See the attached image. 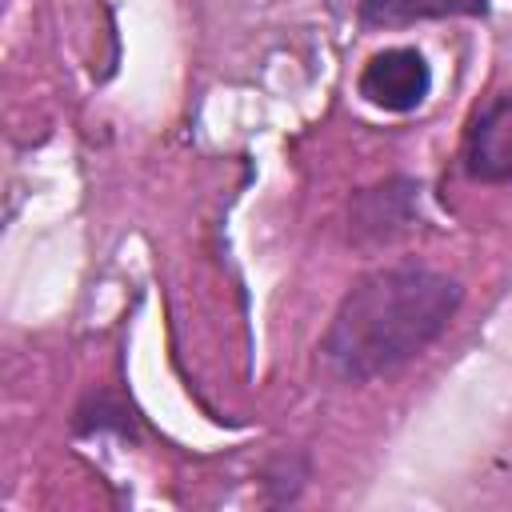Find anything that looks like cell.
<instances>
[{"label":"cell","mask_w":512,"mask_h":512,"mask_svg":"<svg viewBox=\"0 0 512 512\" xmlns=\"http://www.w3.org/2000/svg\"><path fill=\"white\" fill-rule=\"evenodd\" d=\"M416 192H420V184L408 176H392L376 188H364L352 200V244L380 248V244H392L404 232H412L420 224Z\"/></svg>","instance_id":"obj_3"},{"label":"cell","mask_w":512,"mask_h":512,"mask_svg":"<svg viewBox=\"0 0 512 512\" xmlns=\"http://www.w3.org/2000/svg\"><path fill=\"white\" fill-rule=\"evenodd\" d=\"M356 92L380 112L408 116L428 100L432 68L424 60V52H416V48H384L364 64Z\"/></svg>","instance_id":"obj_2"},{"label":"cell","mask_w":512,"mask_h":512,"mask_svg":"<svg viewBox=\"0 0 512 512\" xmlns=\"http://www.w3.org/2000/svg\"><path fill=\"white\" fill-rule=\"evenodd\" d=\"M464 304L456 276L424 264H388L360 276L320 336V364L344 384H368L416 360Z\"/></svg>","instance_id":"obj_1"},{"label":"cell","mask_w":512,"mask_h":512,"mask_svg":"<svg viewBox=\"0 0 512 512\" xmlns=\"http://www.w3.org/2000/svg\"><path fill=\"white\" fill-rule=\"evenodd\" d=\"M492 0H360L356 16L368 32L384 28H408L420 20H452V16H488Z\"/></svg>","instance_id":"obj_5"},{"label":"cell","mask_w":512,"mask_h":512,"mask_svg":"<svg viewBox=\"0 0 512 512\" xmlns=\"http://www.w3.org/2000/svg\"><path fill=\"white\" fill-rule=\"evenodd\" d=\"M76 432H80V436L116 432V436H124V440H136V416H132L124 404H116L108 392H96V396H88V400L80 404V412H76Z\"/></svg>","instance_id":"obj_6"},{"label":"cell","mask_w":512,"mask_h":512,"mask_svg":"<svg viewBox=\"0 0 512 512\" xmlns=\"http://www.w3.org/2000/svg\"><path fill=\"white\" fill-rule=\"evenodd\" d=\"M464 168L480 184L512 180V96L492 100L464 136Z\"/></svg>","instance_id":"obj_4"}]
</instances>
